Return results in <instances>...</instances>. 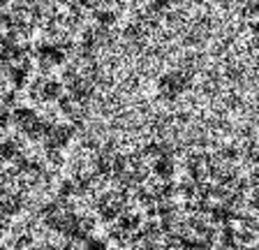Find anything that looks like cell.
I'll use <instances>...</instances> for the list:
<instances>
[{"label": "cell", "mask_w": 259, "mask_h": 250, "mask_svg": "<svg viewBox=\"0 0 259 250\" xmlns=\"http://www.w3.org/2000/svg\"><path fill=\"white\" fill-rule=\"evenodd\" d=\"M21 223L7 250H259V185L238 199L58 197Z\"/></svg>", "instance_id": "1"}]
</instances>
